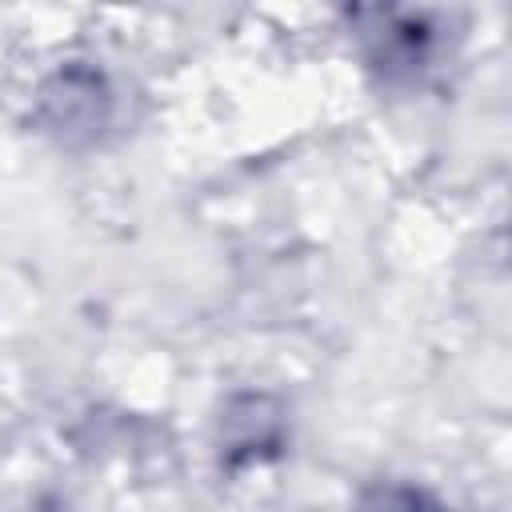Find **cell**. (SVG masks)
<instances>
[{"mask_svg":"<svg viewBox=\"0 0 512 512\" xmlns=\"http://www.w3.org/2000/svg\"><path fill=\"white\" fill-rule=\"evenodd\" d=\"M44 108H48L52 128L72 136V132H92L104 120L108 100L92 72H60L56 88L44 92Z\"/></svg>","mask_w":512,"mask_h":512,"instance_id":"obj_1","label":"cell"},{"mask_svg":"<svg viewBox=\"0 0 512 512\" xmlns=\"http://www.w3.org/2000/svg\"><path fill=\"white\" fill-rule=\"evenodd\" d=\"M360 512H444V504L408 484H380L364 496Z\"/></svg>","mask_w":512,"mask_h":512,"instance_id":"obj_2","label":"cell"}]
</instances>
